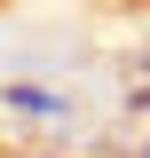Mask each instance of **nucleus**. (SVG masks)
<instances>
[{
    "mask_svg": "<svg viewBox=\"0 0 150 158\" xmlns=\"http://www.w3.org/2000/svg\"><path fill=\"white\" fill-rule=\"evenodd\" d=\"M0 158H24V150H0Z\"/></svg>",
    "mask_w": 150,
    "mask_h": 158,
    "instance_id": "obj_3",
    "label": "nucleus"
},
{
    "mask_svg": "<svg viewBox=\"0 0 150 158\" xmlns=\"http://www.w3.org/2000/svg\"><path fill=\"white\" fill-rule=\"evenodd\" d=\"M0 103H8L16 118H71V103H63L48 79H8V87H0Z\"/></svg>",
    "mask_w": 150,
    "mask_h": 158,
    "instance_id": "obj_1",
    "label": "nucleus"
},
{
    "mask_svg": "<svg viewBox=\"0 0 150 158\" xmlns=\"http://www.w3.org/2000/svg\"><path fill=\"white\" fill-rule=\"evenodd\" d=\"M134 158H150V135H142V142H134Z\"/></svg>",
    "mask_w": 150,
    "mask_h": 158,
    "instance_id": "obj_2",
    "label": "nucleus"
}]
</instances>
